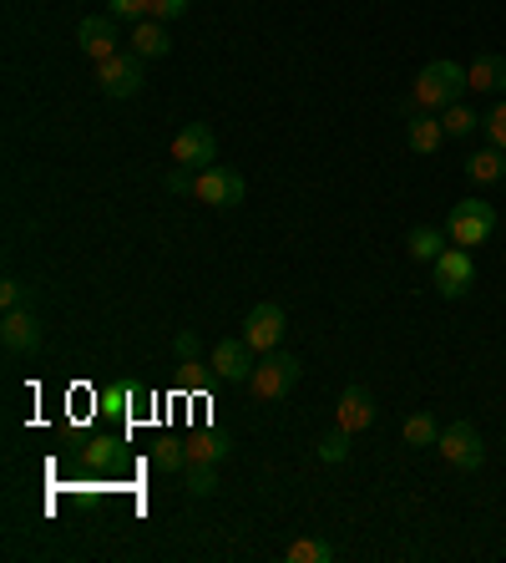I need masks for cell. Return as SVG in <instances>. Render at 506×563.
Here are the masks:
<instances>
[{
  "mask_svg": "<svg viewBox=\"0 0 506 563\" xmlns=\"http://www.w3.org/2000/svg\"><path fill=\"white\" fill-rule=\"evenodd\" d=\"M471 87L466 82V66L461 61H451V57H435V61H425L420 66V76H416V107H425V112H446V107H456L461 102V91Z\"/></svg>",
  "mask_w": 506,
  "mask_h": 563,
  "instance_id": "obj_1",
  "label": "cell"
},
{
  "mask_svg": "<svg viewBox=\"0 0 506 563\" xmlns=\"http://www.w3.org/2000/svg\"><path fill=\"white\" fill-rule=\"evenodd\" d=\"M299 356H289V351H269V356H259V366H254V376H248V391L259 401H284L299 385Z\"/></svg>",
  "mask_w": 506,
  "mask_h": 563,
  "instance_id": "obj_2",
  "label": "cell"
},
{
  "mask_svg": "<svg viewBox=\"0 0 506 563\" xmlns=\"http://www.w3.org/2000/svg\"><path fill=\"white\" fill-rule=\"evenodd\" d=\"M97 82L101 91L112 97V102H127V97H137L147 82V61L137 57V51H116V57L97 61Z\"/></svg>",
  "mask_w": 506,
  "mask_h": 563,
  "instance_id": "obj_3",
  "label": "cell"
},
{
  "mask_svg": "<svg viewBox=\"0 0 506 563\" xmlns=\"http://www.w3.org/2000/svg\"><path fill=\"white\" fill-rule=\"evenodd\" d=\"M435 452H441L446 467H456V473H477L481 462H486V446H481L477 421H451V427H441Z\"/></svg>",
  "mask_w": 506,
  "mask_h": 563,
  "instance_id": "obj_4",
  "label": "cell"
},
{
  "mask_svg": "<svg viewBox=\"0 0 506 563\" xmlns=\"http://www.w3.org/2000/svg\"><path fill=\"white\" fill-rule=\"evenodd\" d=\"M244 193H248L244 173H233V168H223V163L198 168V183H193V198H198V204H208V208H238V204H244Z\"/></svg>",
  "mask_w": 506,
  "mask_h": 563,
  "instance_id": "obj_5",
  "label": "cell"
},
{
  "mask_svg": "<svg viewBox=\"0 0 506 563\" xmlns=\"http://www.w3.org/2000/svg\"><path fill=\"white\" fill-rule=\"evenodd\" d=\"M492 229H496V208L492 204H481V198H466V204H456L451 208V219H446V234H451V244H486L492 238Z\"/></svg>",
  "mask_w": 506,
  "mask_h": 563,
  "instance_id": "obj_6",
  "label": "cell"
},
{
  "mask_svg": "<svg viewBox=\"0 0 506 563\" xmlns=\"http://www.w3.org/2000/svg\"><path fill=\"white\" fill-rule=\"evenodd\" d=\"M471 284H477V259H471V249H466V244H446L441 259H435V290L446 299H461Z\"/></svg>",
  "mask_w": 506,
  "mask_h": 563,
  "instance_id": "obj_7",
  "label": "cell"
},
{
  "mask_svg": "<svg viewBox=\"0 0 506 563\" xmlns=\"http://www.w3.org/2000/svg\"><path fill=\"white\" fill-rule=\"evenodd\" d=\"M284 330H289V315L279 310L274 299H263V305H254V310L244 315V330H238V335H244V341L254 345L259 356H269V351H279Z\"/></svg>",
  "mask_w": 506,
  "mask_h": 563,
  "instance_id": "obj_8",
  "label": "cell"
},
{
  "mask_svg": "<svg viewBox=\"0 0 506 563\" xmlns=\"http://www.w3.org/2000/svg\"><path fill=\"white\" fill-rule=\"evenodd\" d=\"M259 351L244 341V335H223V341L213 345V356H208V366H213L218 381H233V385H248V376H254V366H259Z\"/></svg>",
  "mask_w": 506,
  "mask_h": 563,
  "instance_id": "obj_9",
  "label": "cell"
},
{
  "mask_svg": "<svg viewBox=\"0 0 506 563\" xmlns=\"http://www.w3.org/2000/svg\"><path fill=\"white\" fill-rule=\"evenodd\" d=\"M173 163H183V168H213L218 163V133L208 122H183V127H177Z\"/></svg>",
  "mask_w": 506,
  "mask_h": 563,
  "instance_id": "obj_10",
  "label": "cell"
},
{
  "mask_svg": "<svg viewBox=\"0 0 506 563\" xmlns=\"http://www.w3.org/2000/svg\"><path fill=\"white\" fill-rule=\"evenodd\" d=\"M0 345L11 356H36L41 351V320L30 310H5L0 315Z\"/></svg>",
  "mask_w": 506,
  "mask_h": 563,
  "instance_id": "obj_11",
  "label": "cell"
},
{
  "mask_svg": "<svg viewBox=\"0 0 506 563\" xmlns=\"http://www.w3.org/2000/svg\"><path fill=\"white\" fill-rule=\"evenodd\" d=\"M334 427H345V431H370L375 427V396H370V385H345L340 391V406H334Z\"/></svg>",
  "mask_w": 506,
  "mask_h": 563,
  "instance_id": "obj_12",
  "label": "cell"
},
{
  "mask_svg": "<svg viewBox=\"0 0 506 563\" xmlns=\"http://www.w3.org/2000/svg\"><path fill=\"white\" fill-rule=\"evenodd\" d=\"M76 46H82L91 61L116 57V21L112 15H87V21L76 26Z\"/></svg>",
  "mask_w": 506,
  "mask_h": 563,
  "instance_id": "obj_13",
  "label": "cell"
},
{
  "mask_svg": "<svg viewBox=\"0 0 506 563\" xmlns=\"http://www.w3.org/2000/svg\"><path fill=\"white\" fill-rule=\"evenodd\" d=\"M132 51H137V57H143V61H158V57H168V51H173V36H168V21H152V15H147V21H137V26H132Z\"/></svg>",
  "mask_w": 506,
  "mask_h": 563,
  "instance_id": "obj_14",
  "label": "cell"
},
{
  "mask_svg": "<svg viewBox=\"0 0 506 563\" xmlns=\"http://www.w3.org/2000/svg\"><path fill=\"white\" fill-rule=\"evenodd\" d=\"M466 82L477 91H486V97H496V91H506V57H496V51H486V57H477L471 66H466Z\"/></svg>",
  "mask_w": 506,
  "mask_h": 563,
  "instance_id": "obj_15",
  "label": "cell"
},
{
  "mask_svg": "<svg viewBox=\"0 0 506 563\" xmlns=\"http://www.w3.org/2000/svg\"><path fill=\"white\" fill-rule=\"evenodd\" d=\"M466 179L477 183V188H486V183L506 179V152L496 148V143H486V148H477L471 158H466Z\"/></svg>",
  "mask_w": 506,
  "mask_h": 563,
  "instance_id": "obj_16",
  "label": "cell"
},
{
  "mask_svg": "<svg viewBox=\"0 0 506 563\" xmlns=\"http://www.w3.org/2000/svg\"><path fill=\"white\" fill-rule=\"evenodd\" d=\"M405 143H410V152H435L441 143H446V127H441V112H420V118H410V127H405Z\"/></svg>",
  "mask_w": 506,
  "mask_h": 563,
  "instance_id": "obj_17",
  "label": "cell"
},
{
  "mask_svg": "<svg viewBox=\"0 0 506 563\" xmlns=\"http://www.w3.org/2000/svg\"><path fill=\"white\" fill-rule=\"evenodd\" d=\"M229 452V437H218V431H193L188 437V467H218Z\"/></svg>",
  "mask_w": 506,
  "mask_h": 563,
  "instance_id": "obj_18",
  "label": "cell"
},
{
  "mask_svg": "<svg viewBox=\"0 0 506 563\" xmlns=\"http://www.w3.org/2000/svg\"><path fill=\"white\" fill-rule=\"evenodd\" d=\"M405 249H410V259H420V265H435V259H441V249H446V238H441V229L420 223V229H410Z\"/></svg>",
  "mask_w": 506,
  "mask_h": 563,
  "instance_id": "obj_19",
  "label": "cell"
},
{
  "mask_svg": "<svg viewBox=\"0 0 506 563\" xmlns=\"http://www.w3.org/2000/svg\"><path fill=\"white\" fill-rule=\"evenodd\" d=\"M152 467L158 473H183L188 467V442H173V437L152 442Z\"/></svg>",
  "mask_w": 506,
  "mask_h": 563,
  "instance_id": "obj_20",
  "label": "cell"
},
{
  "mask_svg": "<svg viewBox=\"0 0 506 563\" xmlns=\"http://www.w3.org/2000/svg\"><path fill=\"white\" fill-rule=\"evenodd\" d=\"M435 442H441V427H435L431 412L405 416V446H435Z\"/></svg>",
  "mask_w": 506,
  "mask_h": 563,
  "instance_id": "obj_21",
  "label": "cell"
},
{
  "mask_svg": "<svg viewBox=\"0 0 506 563\" xmlns=\"http://www.w3.org/2000/svg\"><path fill=\"white\" fill-rule=\"evenodd\" d=\"M284 559L289 563H330L334 543H324V538H294L289 549H284Z\"/></svg>",
  "mask_w": 506,
  "mask_h": 563,
  "instance_id": "obj_22",
  "label": "cell"
},
{
  "mask_svg": "<svg viewBox=\"0 0 506 563\" xmlns=\"http://www.w3.org/2000/svg\"><path fill=\"white\" fill-rule=\"evenodd\" d=\"M441 127H446V137H471L481 127V118L477 112H471V107H446V112H441Z\"/></svg>",
  "mask_w": 506,
  "mask_h": 563,
  "instance_id": "obj_23",
  "label": "cell"
},
{
  "mask_svg": "<svg viewBox=\"0 0 506 563\" xmlns=\"http://www.w3.org/2000/svg\"><path fill=\"white\" fill-rule=\"evenodd\" d=\"M349 442H355V431H345V427H334V431H330V437H319V442H314L319 462H330V467H334V462H345V457H349Z\"/></svg>",
  "mask_w": 506,
  "mask_h": 563,
  "instance_id": "obj_24",
  "label": "cell"
},
{
  "mask_svg": "<svg viewBox=\"0 0 506 563\" xmlns=\"http://www.w3.org/2000/svg\"><path fill=\"white\" fill-rule=\"evenodd\" d=\"M26 295H30V284L15 280V274H5V280H0V315H5V310H26Z\"/></svg>",
  "mask_w": 506,
  "mask_h": 563,
  "instance_id": "obj_25",
  "label": "cell"
},
{
  "mask_svg": "<svg viewBox=\"0 0 506 563\" xmlns=\"http://www.w3.org/2000/svg\"><path fill=\"white\" fill-rule=\"evenodd\" d=\"M107 15H112V21H132V26H137V21H147V15H152V0H107Z\"/></svg>",
  "mask_w": 506,
  "mask_h": 563,
  "instance_id": "obj_26",
  "label": "cell"
},
{
  "mask_svg": "<svg viewBox=\"0 0 506 563\" xmlns=\"http://www.w3.org/2000/svg\"><path fill=\"white\" fill-rule=\"evenodd\" d=\"M481 127H486V143H496V148L506 152V102H496L486 118H481Z\"/></svg>",
  "mask_w": 506,
  "mask_h": 563,
  "instance_id": "obj_27",
  "label": "cell"
},
{
  "mask_svg": "<svg viewBox=\"0 0 506 563\" xmlns=\"http://www.w3.org/2000/svg\"><path fill=\"white\" fill-rule=\"evenodd\" d=\"M173 356L183 360V366H198V356H202V335H198V330H183V335H177Z\"/></svg>",
  "mask_w": 506,
  "mask_h": 563,
  "instance_id": "obj_28",
  "label": "cell"
},
{
  "mask_svg": "<svg viewBox=\"0 0 506 563\" xmlns=\"http://www.w3.org/2000/svg\"><path fill=\"white\" fill-rule=\"evenodd\" d=\"M188 492H193V498H213V492H218V473H213V467H188Z\"/></svg>",
  "mask_w": 506,
  "mask_h": 563,
  "instance_id": "obj_29",
  "label": "cell"
},
{
  "mask_svg": "<svg viewBox=\"0 0 506 563\" xmlns=\"http://www.w3.org/2000/svg\"><path fill=\"white\" fill-rule=\"evenodd\" d=\"M193 0H152V21H177V15H188Z\"/></svg>",
  "mask_w": 506,
  "mask_h": 563,
  "instance_id": "obj_30",
  "label": "cell"
},
{
  "mask_svg": "<svg viewBox=\"0 0 506 563\" xmlns=\"http://www.w3.org/2000/svg\"><path fill=\"white\" fill-rule=\"evenodd\" d=\"M193 183H198V173H193V168H183V163L168 173V193H193Z\"/></svg>",
  "mask_w": 506,
  "mask_h": 563,
  "instance_id": "obj_31",
  "label": "cell"
}]
</instances>
